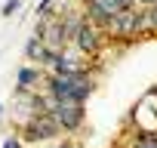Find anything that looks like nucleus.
Returning <instances> with one entry per match:
<instances>
[{"mask_svg": "<svg viewBox=\"0 0 157 148\" xmlns=\"http://www.w3.org/2000/svg\"><path fill=\"white\" fill-rule=\"evenodd\" d=\"M40 93H46L56 102H80L86 105L96 93V80H93V71H68V74H52L46 71V77L40 84Z\"/></svg>", "mask_w": 157, "mask_h": 148, "instance_id": "1", "label": "nucleus"}, {"mask_svg": "<svg viewBox=\"0 0 157 148\" xmlns=\"http://www.w3.org/2000/svg\"><path fill=\"white\" fill-rule=\"evenodd\" d=\"M19 136H22L25 145H40V142L59 139L62 130H59V123L52 120V114H34V117H28V120L19 123Z\"/></svg>", "mask_w": 157, "mask_h": 148, "instance_id": "2", "label": "nucleus"}, {"mask_svg": "<svg viewBox=\"0 0 157 148\" xmlns=\"http://www.w3.org/2000/svg\"><path fill=\"white\" fill-rule=\"evenodd\" d=\"M49 114H52V120L59 123L62 136L80 133L83 123H86V105H80V102H56V105L49 108Z\"/></svg>", "mask_w": 157, "mask_h": 148, "instance_id": "3", "label": "nucleus"}, {"mask_svg": "<svg viewBox=\"0 0 157 148\" xmlns=\"http://www.w3.org/2000/svg\"><path fill=\"white\" fill-rule=\"evenodd\" d=\"M136 22H139V6H129V10H120L117 16H111L102 25V31L111 40H139L136 37Z\"/></svg>", "mask_w": 157, "mask_h": 148, "instance_id": "4", "label": "nucleus"}, {"mask_svg": "<svg viewBox=\"0 0 157 148\" xmlns=\"http://www.w3.org/2000/svg\"><path fill=\"white\" fill-rule=\"evenodd\" d=\"M74 49L80 56H86V59H96L105 49V31H102V25H96V22L86 19L80 25V31H77V37H74Z\"/></svg>", "mask_w": 157, "mask_h": 148, "instance_id": "5", "label": "nucleus"}, {"mask_svg": "<svg viewBox=\"0 0 157 148\" xmlns=\"http://www.w3.org/2000/svg\"><path fill=\"white\" fill-rule=\"evenodd\" d=\"M43 77H46V71H43L40 65H34V62H25V65L16 71V87H22V90H40Z\"/></svg>", "mask_w": 157, "mask_h": 148, "instance_id": "6", "label": "nucleus"}, {"mask_svg": "<svg viewBox=\"0 0 157 148\" xmlns=\"http://www.w3.org/2000/svg\"><path fill=\"white\" fill-rule=\"evenodd\" d=\"M123 148H157V133H142V130H132V139H129Z\"/></svg>", "mask_w": 157, "mask_h": 148, "instance_id": "7", "label": "nucleus"}, {"mask_svg": "<svg viewBox=\"0 0 157 148\" xmlns=\"http://www.w3.org/2000/svg\"><path fill=\"white\" fill-rule=\"evenodd\" d=\"M43 46H46V43H43V40L37 37V34H31V40L25 43V59L37 65V62H40V53H43Z\"/></svg>", "mask_w": 157, "mask_h": 148, "instance_id": "8", "label": "nucleus"}, {"mask_svg": "<svg viewBox=\"0 0 157 148\" xmlns=\"http://www.w3.org/2000/svg\"><path fill=\"white\" fill-rule=\"evenodd\" d=\"M22 10V0H6V3H3V10H0V13H3V16H16Z\"/></svg>", "mask_w": 157, "mask_h": 148, "instance_id": "9", "label": "nucleus"}, {"mask_svg": "<svg viewBox=\"0 0 157 148\" xmlns=\"http://www.w3.org/2000/svg\"><path fill=\"white\" fill-rule=\"evenodd\" d=\"M3 148H28V145L22 142V136H10V139L3 142Z\"/></svg>", "mask_w": 157, "mask_h": 148, "instance_id": "10", "label": "nucleus"}, {"mask_svg": "<svg viewBox=\"0 0 157 148\" xmlns=\"http://www.w3.org/2000/svg\"><path fill=\"white\" fill-rule=\"evenodd\" d=\"M52 3H56V0H40V3L34 6V13H37V16H43V13H49V10H52Z\"/></svg>", "mask_w": 157, "mask_h": 148, "instance_id": "11", "label": "nucleus"}, {"mask_svg": "<svg viewBox=\"0 0 157 148\" xmlns=\"http://www.w3.org/2000/svg\"><path fill=\"white\" fill-rule=\"evenodd\" d=\"M59 148H83L80 142H71V139H65V142H59Z\"/></svg>", "mask_w": 157, "mask_h": 148, "instance_id": "12", "label": "nucleus"}, {"mask_svg": "<svg viewBox=\"0 0 157 148\" xmlns=\"http://www.w3.org/2000/svg\"><path fill=\"white\" fill-rule=\"evenodd\" d=\"M37 148H59V142H56V139H52V142H40Z\"/></svg>", "mask_w": 157, "mask_h": 148, "instance_id": "13", "label": "nucleus"}, {"mask_svg": "<svg viewBox=\"0 0 157 148\" xmlns=\"http://www.w3.org/2000/svg\"><path fill=\"white\" fill-rule=\"evenodd\" d=\"M157 0H136V6H154Z\"/></svg>", "mask_w": 157, "mask_h": 148, "instance_id": "14", "label": "nucleus"}, {"mask_svg": "<svg viewBox=\"0 0 157 148\" xmlns=\"http://www.w3.org/2000/svg\"><path fill=\"white\" fill-rule=\"evenodd\" d=\"M0 114H3V105H0Z\"/></svg>", "mask_w": 157, "mask_h": 148, "instance_id": "15", "label": "nucleus"}, {"mask_svg": "<svg viewBox=\"0 0 157 148\" xmlns=\"http://www.w3.org/2000/svg\"><path fill=\"white\" fill-rule=\"evenodd\" d=\"M114 148H117V145H114ZM120 148H123V145H120Z\"/></svg>", "mask_w": 157, "mask_h": 148, "instance_id": "16", "label": "nucleus"}, {"mask_svg": "<svg viewBox=\"0 0 157 148\" xmlns=\"http://www.w3.org/2000/svg\"><path fill=\"white\" fill-rule=\"evenodd\" d=\"M154 93H157V87H154Z\"/></svg>", "mask_w": 157, "mask_h": 148, "instance_id": "17", "label": "nucleus"}]
</instances>
